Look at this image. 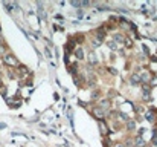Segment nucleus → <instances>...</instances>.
Returning a JSON list of instances; mask_svg holds the SVG:
<instances>
[{
  "label": "nucleus",
  "mask_w": 157,
  "mask_h": 147,
  "mask_svg": "<svg viewBox=\"0 0 157 147\" xmlns=\"http://www.w3.org/2000/svg\"><path fill=\"white\" fill-rule=\"evenodd\" d=\"M104 38H105V29H104V26H101L92 40V46L93 48H99V46L104 43Z\"/></svg>",
  "instance_id": "nucleus-1"
},
{
  "label": "nucleus",
  "mask_w": 157,
  "mask_h": 147,
  "mask_svg": "<svg viewBox=\"0 0 157 147\" xmlns=\"http://www.w3.org/2000/svg\"><path fill=\"white\" fill-rule=\"evenodd\" d=\"M3 63L6 64V66H11V68H17L18 66V60H17V57L14 55V54H11V52H8V54H3Z\"/></svg>",
  "instance_id": "nucleus-2"
},
{
  "label": "nucleus",
  "mask_w": 157,
  "mask_h": 147,
  "mask_svg": "<svg viewBox=\"0 0 157 147\" xmlns=\"http://www.w3.org/2000/svg\"><path fill=\"white\" fill-rule=\"evenodd\" d=\"M130 84H133V86L142 84V78H140V74L139 72H133L131 75H130Z\"/></svg>",
  "instance_id": "nucleus-3"
},
{
  "label": "nucleus",
  "mask_w": 157,
  "mask_h": 147,
  "mask_svg": "<svg viewBox=\"0 0 157 147\" xmlns=\"http://www.w3.org/2000/svg\"><path fill=\"white\" fill-rule=\"evenodd\" d=\"M105 115H107V110L101 109V107H95V109H93V117L98 118L99 121H102V119L105 118Z\"/></svg>",
  "instance_id": "nucleus-4"
},
{
  "label": "nucleus",
  "mask_w": 157,
  "mask_h": 147,
  "mask_svg": "<svg viewBox=\"0 0 157 147\" xmlns=\"http://www.w3.org/2000/svg\"><path fill=\"white\" fill-rule=\"evenodd\" d=\"M70 5L75 6V8H84V6L90 5V2H87V0H72Z\"/></svg>",
  "instance_id": "nucleus-5"
},
{
  "label": "nucleus",
  "mask_w": 157,
  "mask_h": 147,
  "mask_svg": "<svg viewBox=\"0 0 157 147\" xmlns=\"http://www.w3.org/2000/svg\"><path fill=\"white\" fill-rule=\"evenodd\" d=\"M134 146H136V147H145V146H146V144H145V139H143L140 135H137V136L134 138Z\"/></svg>",
  "instance_id": "nucleus-6"
},
{
  "label": "nucleus",
  "mask_w": 157,
  "mask_h": 147,
  "mask_svg": "<svg viewBox=\"0 0 157 147\" xmlns=\"http://www.w3.org/2000/svg\"><path fill=\"white\" fill-rule=\"evenodd\" d=\"M17 69H18V72H22V74H20V75H22V77H26V75H29V69L26 68L25 64H18V66H17Z\"/></svg>",
  "instance_id": "nucleus-7"
},
{
  "label": "nucleus",
  "mask_w": 157,
  "mask_h": 147,
  "mask_svg": "<svg viewBox=\"0 0 157 147\" xmlns=\"http://www.w3.org/2000/svg\"><path fill=\"white\" fill-rule=\"evenodd\" d=\"M99 107L104 109V110H108V109H110V100H101V101H99Z\"/></svg>",
  "instance_id": "nucleus-8"
},
{
  "label": "nucleus",
  "mask_w": 157,
  "mask_h": 147,
  "mask_svg": "<svg viewBox=\"0 0 157 147\" xmlns=\"http://www.w3.org/2000/svg\"><path fill=\"white\" fill-rule=\"evenodd\" d=\"M88 63H90V64H96L98 63V58H96V55H95L93 51L88 52Z\"/></svg>",
  "instance_id": "nucleus-9"
},
{
  "label": "nucleus",
  "mask_w": 157,
  "mask_h": 147,
  "mask_svg": "<svg viewBox=\"0 0 157 147\" xmlns=\"http://www.w3.org/2000/svg\"><path fill=\"white\" fill-rule=\"evenodd\" d=\"M99 129H101V133H102V135H107V133H108V129H107V124L104 123V119H102V121H99Z\"/></svg>",
  "instance_id": "nucleus-10"
},
{
  "label": "nucleus",
  "mask_w": 157,
  "mask_h": 147,
  "mask_svg": "<svg viewBox=\"0 0 157 147\" xmlns=\"http://www.w3.org/2000/svg\"><path fill=\"white\" fill-rule=\"evenodd\" d=\"M124 40H125V37L122 35V34H114L113 35V42L118 45V43H124Z\"/></svg>",
  "instance_id": "nucleus-11"
},
{
  "label": "nucleus",
  "mask_w": 157,
  "mask_h": 147,
  "mask_svg": "<svg viewBox=\"0 0 157 147\" xmlns=\"http://www.w3.org/2000/svg\"><path fill=\"white\" fill-rule=\"evenodd\" d=\"M75 45H76V43H75V40H70V42L66 45V52H69V54H70V52H73V46Z\"/></svg>",
  "instance_id": "nucleus-12"
},
{
  "label": "nucleus",
  "mask_w": 157,
  "mask_h": 147,
  "mask_svg": "<svg viewBox=\"0 0 157 147\" xmlns=\"http://www.w3.org/2000/svg\"><path fill=\"white\" fill-rule=\"evenodd\" d=\"M75 55H76L78 60H84V51H83V48H78L76 51H75Z\"/></svg>",
  "instance_id": "nucleus-13"
},
{
  "label": "nucleus",
  "mask_w": 157,
  "mask_h": 147,
  "mask_svg": "<svg viewBox=\"0 0 157 147\" xmlns=\"http://www.w3.org/2000/svg\"><path fill=\"white\" fill-rule=\"evenodd\" d=\"M125 126H127L128 130H134V129H136V121H133V119H128Z\"/></svg>",
  "instance_id": "nucleus-14"
},
{
  "label": "nucleus",
  "mask_w": 157,
  "mask_h": 147,
  "mask_svg": "<svg viewBox=\"0 0 157 147\" xmlns=\"http://www.w3.org/2000/svg\"><path fill=\"white\" fill-rule=\"evenodd\" d=\"M75 37H76V38H75V43H83L84 42V35L83 34H76Z\"/></svg>",
  "instance_id": "nucleus-15"
},
{
  "label": "nucleus",
  "mask_w": 157,
  "mask_h": 147,
  "mask_svg": "<svg viewBox=\"0 0 157 147\" xmlns=\"http://www.w3.org/2000/svg\"><path fill=\"white\" fill-rule=\"evenodd\" d=\"M154 115H156V113H153V112H151V109H149V110L146 112V118H148V119H149V121H151V123L154 121Z\"/></svg>",
  "instance_id": "nucleus-16"
},
{
  "label": "nucleus",
  "mask_w": 157,
  "mask_h": 147,
  "mask_svg": "<svg viewBox=\"0 0 157 147\" xmlns=\"http://www.w3.org/2000/svg\"><path fill=\"white\" fill-rule=\"evenodd\" d=\"M108 46H110L111 51H118V45H116L114 42H108Z\"/></svg>",
  "instance_id": "nucleus-17"
},
{
  "label": "nucleus",
  "mask_w": 157,
  "mask_h": 147,
  "mask_svg": "<svg viewBox=\"0 0 157 147\" xmlns=\"http://www.w3.org/2000/svg\"><path fill=\"white\" fill-rule=\"evenodd\" d=\"M124 43H125L127 48H131V46H133V42H131L130 38H127V37H125V40H124Z\"/></svg>",
  "instance_id": "nucleus-18"
},
{
  "label": "nucleus",
  "mask_w": 157,
  "mask_h": 147,
  "mask_svg": "<svg viewBox=\"0 0 157 147\" xmlns=\"http://www.w3.org/2000/svg\"><path fill=\"white\" fill-rule=\"evenodd\" d=\"M113 147H125V144L124 143H116V144H113Z\"/></svg>",
  "instance_id": "nucleus-19"
},
{
  "label": "nucleus",
  "mask_w": 157,
  "mask_h": 147,
  "mask_svg": "<svg viewBox=\"0 0 157 147\" xmlns=\"http://www.w3.org/2000/svg\"><path fill=\"white\" fill-rule=\"evenodd\" d=\"M108 71H110V72L113 74V75H116V74H118V71H116V69H113V68H108Z\"/></svg>",
  "instance_id": "nucleus-20"
},
{
  "label": "nucleus",
  "mask_w": 157,
  "mask_h": 147,
  "mask_svg": "<svg viewBox=\"0 0 157 147\" xmlns=\"http://www.w3.org/2000/svg\"><path fill=\"white\" fill-rule=\"evenodd\" d=\"M5 54V48H3V45H0V55Z\"/></svg>",
  "instance_id": "nucleus-21"
}]
</instances>
